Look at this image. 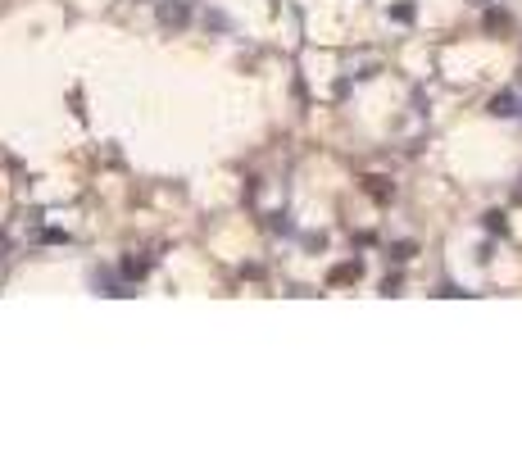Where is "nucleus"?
I'll use <instances>...</instances> for the list:
<instances>
[]
</instances>
